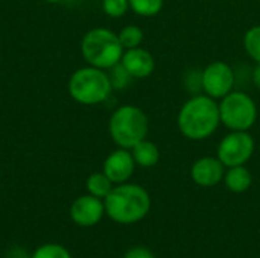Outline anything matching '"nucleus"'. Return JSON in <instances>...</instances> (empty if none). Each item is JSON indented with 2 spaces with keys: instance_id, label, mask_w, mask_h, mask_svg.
I'll return each instance as SVG.
<instances>
[{
  "instance_id": "8",
  "label": "nucleus",
  "mask_w": 260,
  "mask_h": 258,
  "mask_svg": "<svg viewBox=\"0 0 260 258\" xmlns=\"http://www.w3.org/2000/svg\"><path fill=\"white\" fill-rule=\"evenodd\" d=\"M236 75L230 64L224 61H213L200 73V85L209 97L221 100L235 90Z\"/></svg>"
},
{
  "instance_id": "13",
  "label": "nucleus",
  "mask_w": 260,
  "mask_h": 258,
  "mask_svg": "<svg viewBox=\"0 0 260 258\" xmlns=\"http://www.w3.org/2000/svg\"><path fill=\"white\" fill-rule=\"evenodd\" d=\"M133 158L136 161V166L149 169L158 164L160 161V149L154 141H149L148 138L142 140L131 149Z\"/></svg>"
},
{
  "instance_id": "2",
  "label": "nucleus",
  "mask_w": 260,
  "mask_h": 258,
  "mask_svg": "<svg viewBox=\"0 0 260 258\" xmlns=\"http://www.w3.org/2000/svg\"><path fill=\"white\" fill-rule=\"evenodd\" d=\"M105 213L117 224L129 225L142 220L151 210L149 193L137 184H119L104 199Z\"/></svg>"
},
{
  "instance_id": "9",
  "label": "nucleus",
  "mask_w": 260,
  "mask_h": 258,
  "mask_svg": "<svg viewBox=\"0 0 260 258\" xmlns=\"http://www.w3.org/2000/svg\"><path fill=\"white\" fill-rule=\"evenodd\" d=\"M136 167V161L129 149L119 148L111 152L104 161V173L111 179L113 184H123L126 182Z\"/></svg>"
},
{
  "instance_id": "12",
  "label": "nucleus",
  "mask_w": 260,
  "mask_h": 258,
  "mask_svg": "<svg viewBox=\"0 0 260 258\" xmlns=\"http://www.w3.org/2000/svg\"><path fill=\"white\" fill-rule=\"evenodd\" d=\"M120 64L134 79L149 78L155 70V59L152 53L143 47H134L123 52Z\"/></svg>"
},
{
  "instance_id": "1",
  "label": "nucleus",
  "mask_w": 260,
  "mask_h": 258,
  "mask_svg": "<svg viewBox=\"0 0 260 258\" xmlns=\"http://www.w3.org/2000/svg\"><path fill=\"white\" fill-rule=\"evenodd\" d=\"M221 125L219 103L207 94H195L178 111L177 126L181 135L192 141L210 138Z\"/></svg>"
},
{
  "instance_id": "7",
  "label": "nucleus",
  "mask_w": 260,
  "mask_h": 258,
  "mask_svg": "<svg viewBox=\"0 0 260 258\" xmlns=\"http://www.w3.org/2000/svg\"><path fill=\"white\" fill-rule=\"evenodd\" d=\"M256 149V141L250 131H230L218 144L216 157L229 167L245 166Z\"/></svg>"
},
{
  "instance_id": "17",
  "label": "nucleus",
  "mask_w": 260,
  "mask_h": 258,
  "mask_svg": "<svg viewBox=\"0 0 260 258\" xmlns=\"http://www.w3.org/2000/svg\"><path fill=\"white\" fill-rule=\"evenodd\" d=\"M129 9L140 17H155L161 12L165 0H128Z\"/></svg>"
},
{
  "instance_id": "10",
  "label": "nucleus",
  "mask_w": 260,
  "mask_h": 258,
  "mask_svg": "<svg viewBox=\"0 0 260 258\" xmlns=\"http://www.w3.org/2000/svg\"><path fill=\"white\" fill-rule=\"evenodd\" d=\"M224 175L225 166L218 157H201L192 164L190 169L192 181L200 187H215L224 179Z\"/></svg>"
},
{
  "instance_id": "4",
  "label": "nucleus",
  "mask_w": 260,
  "mask_h": 258,
  "mask_svg": "<svg viewBox=\"0 0 260 258\" xmlns=\"http://www.w3.org/2000/svg\"><path fill=\"white\" fill-rule=\"evenodd\" d=\"M81 52L90 65L110 70L120 62L125 49L122 47L117 33L105 27H96L88 30L82 38Z\"/></svg>"
},
{
  "instance_id": "25",
  "label": "nucleus",
  "mask_w": 260,
  "mask_h": 258,
  "mask_svg": "<svg viewBox=\"0 0 260 258\" xmlns=\"http://www.w3.org/2000/svg\"><path fill=\"white\" fill-rule=\"evenodd\" d=\"M46 2H49V3H58V2H61V0H46Z\"/></svg>"
},
{
  "instance_id": "15",
  "label": "nucleus",
  "mask_w": 260,
  "mask_h": 258,
  "mask_svg": "<svg viewBox=\"0 0 260 258\" xmlns=\"http://www.w3.org/2000/svg\"><path fill=\"white\" fill-rule=\"evenodd\" d=\"M87 190L90 195H93L99 199H105L108 196V193L113 190V182L104 172H96L88 176Z\"/></svg>"
},
{
  "instance_id": "19",
  "label": "nucleus",
  "mask_w": 260,
  "mask_h": 258,
  "mask_svg": "<svg viewBox=\"0 0 260 258\" xmlns=\"http://www.w3.org/2000/svg\"><path fill=\"white\" fill-rule=\"evenodd\" d=\"M30 258H72V255L64 246L49 243V245L40 246Z\"/></svg>"
},
{
  "instance_id": "3",
  "label": "nucleus",
  "mask_w": 260,
  "mask_h": 258,
  "mask_svg": "<svg viewBox=\"0 0 260 258\" xmlns=\"http://www.w3.org/2000/svg\"><path fill=\"white\" fill-rule=\"evenodd\" d=\"M108 131L111 140L123 149H133L145 140L149 132V119L146 113L136 105H122L110 117Z\"/></svg>"
},
{
  "instance_id": "23",
  "label": "nucleus",
  "mask_w": 260,
  "mask_h": 258,
  "mask_svg": "<svg viewBox=\"0 0 260 258\" xmlns=\"http://www.w3.org/2000/svg\"><path fill=\"white\" fill-rule=\"evenodd\" d=\"M253 82L260 90V64H256V68L253 71Z\"/></svg>"
},
{
  "instance_id": "20",
  "label": "nucleus",
  "mask_w": 260,
  "mask_h": 258,
  "mask_svg": "<svg viewBox=\"0 0 260 258\" xmlns=\"http://www.w3.org/2000/svg\"><path fill=\"white\" fill-rule=\"evenodd\" d=\"M104 12L111 18H120L129 9L128 0H102Z\"/></svg>"
},
{
  "instance_id": "14",
  "label": "nucleus",
  "mask_w": 260,
  "mask_h": 258,
  "mask_svg": "<svg viewBox=\"0 0 260 258\" xmlns=\"http://www.w3.org/2000/svg\"><path fill=\"white\" fill-rule=\"evenodd\" d=\"M224 184L232 193H244L251 187L253 176L245 166L229 167L224 175Z\"/></svg>"
},
{
  "instance_id": "24",
  "label": "nucleus",
  "mask_w": 260,
  "mask_h": 258,
  "mask_svg": "<svg viewBox=\"0 0 260 258\" xmlns=\"http://www.w3.org/2000/svg\"><path fill=\"white\" fill-rule=\"evenodd\" d=\"M8 258H27V255L21 251V249H15V251H11Z\"/></svg>"
},
{
  "instance_id": "11",
  "label": "nucleus",
  "mask_w": 260,
  "mask_h": 258,
  "mask_svg": "<svg viewBox=\"0 0 260 258\" xmlns=\"http://www.w3.org/2000/svg\"><path fill=\"white\" fill-rule=\"evenodd\" d=\"M104 213H105L104 202L99 198L93 196V195L78 198L72 204V208H70L72 220L79 227H93V225H96L102 219Z\"/></svg>"
},
{
  "instance_id": "21",
  "label": "nucleus",
  "mask_w": 260,
  "mask_h": 258,
  "mask_svg": "<svg viewBox=\"0 0 260 258\" xmlns=\"http://www.w3.org/2000/svg\"><path fill=\"white\" fill-rule=\"evenodd\" d=\"M111 73L108 75L110 76V81H111V85H113V90L114 88H123L125 85H128V82L133 79L131 75L125 70V67L119 62L116 64L114 67L110 68Z\"/></svg>"
},
{
  "instance_id": "16",
  "label": "nucleus",
  "mask_w": 260,
  "mask_h": 258,
  "mask_svg": "<svg viewBox=\"0 0 260 258\" xmlns=\"http://www.w3.org/2000/svg\"><path fill=\"white\" fill-rule=\"evenodd\" d=\"M245 53L256 62L260 64V24L251 26L242 38Z\"/></svg>"
},
{
  "instance_id": "5",
  "label": "nucleus",
  "mask_w": 260,
  "mask_h": 258,
  "mask_svg": "<svg viewBox=\"0 0 260 258\" xmlns=\"http://www.w3.org/2000/svg\"><path fill=\"white\" fill-rule=\"evenodd\" d=\"M113 91L110 76L98 67H84L76 70L69 81L72 99L82 105H98L105 102Z\"/></svg>"
},
{
  "instance_id": "6",
  "label": "nucleus",
  "mask_w": 260,
  "mask_h": 258,
  "mask_svg": "<svg viewBox=\"0 0 260 258\" xmlns=\"http://www.w3.org/2000/svg\"><path fill=\"white\" fill-rule=\"evenodd\" d=\"M221 125L229 131H250L257 122V105L254 99L241 90H233L219 102Z\"/></svg>"
},
{
  "instance_id": "22",
  "label": "nucleus",
  "mask_w": 260,
  "mask_h": 258,
  "mask_svg": "<svg viewBox=\"0 0 260 258\" xmlns=\"http://www.w3.org/2000/svg\"><path fill=\"white\" fill-rule=\"evenodd\" d=\"M123 258H154L152 252L148 249V248H143V246H137V248H133L129 249L125 257Z\"/></svg>"
},
{
  "instance_id": "18",
  "label": "nucleus",
  "mask_w": 260,
  "mask_h": 258,
  "mask_svg": "<svg viewBox=\"0 0 260 258\" xmlns=\"http://www.w3.org/2000/svg\"><path fill=\"white\" fill-rule=\"evenodd\" d=\"M119 40H120V44L125 50L128 49H134V47H139L143 41V30L136 26V24H128L125 26L119 33H117Z\"/></svg>"
}]
</instances>
